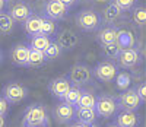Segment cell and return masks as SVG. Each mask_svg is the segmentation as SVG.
Masks as SVG:
<instances>
[{"mask_svg": "<svg viewBox=\"0 0 146 127\" xmlns=\"http://www.w3.org/2000/svg\"><path fill=\"white\" fill-rule=\"evenodd\" d=\"M2 61H3V53H2V50H0V64H2Z\"/></svg>", "mask_w": 146, "mask_h": 127, "instance_id": "38", "label": "cell"}, {"mask_svg": "<svg viewBox=\"0 0 146 127\" xmlns=\"http://www.w3.org/2000/svg\"><path fill=\"white\" fill-rule=\"evenodd\" d=\"M108 127H118V126H117V124H110Z\"/></svg>", "mask_w": 146, "mask_h": 127, "instance_id": "40", "label": "cell"}, {"mask_svg": "<svg viewBox=\"0 0 146 127\" xmlns=\"http://www.w3.org/2000/svg\"><path fill=\"white\" fill-rule=\"evenodd\" d=\"M69 127H88V126H85V124H80V123H73V124H70Z\"/></svg>", "mask_w": 146, "mask_h": 127, "instance_id": "35", "label": "cell"}, {"mask_svg": "<svg viewBox=\"0 0 146 127\" xmlns=\"http://www.w3.org/2000/svg\"><path fill=\"white\" fill-rule=\"evenodd\" d=\"M114 80L120 91H126V89H129V86L131 83V76L127 72H117Z\"/></svg>", "mask_w": 146, "mask_h": 127, "instance_id": "24", "label": "cell"}, {"mask_svg": "<svg viewBox=\"0 0 146 127\" xmlns=\"http://www.w3.org/2000/svg\"><path fill=\"white\" fill-rule=\"evenodd\" d=\"M92 79V70L91 67H88L86 64H82V63H78V64L72 66L70 72H69V80L75 85H85L91 82Z\"/></svg>", "mask_w": 146, "mask_h": 127, "instance_id": "7", "label": "cell"}, {"mask_svg": "<svg viewBox=\"0 0 146 127\" xmlns=\"http://www.w3.org/2000/svg\"><path fill=\"white\" fill-rule=\"evenodd\" d=\"M136 92H137V95H139V98H140V101H142V104L146 101V85L142 82L137 88H136Z\"/></svg>", "mask_w": 146, "mask_h": 127, "instance_id": "32", "label": "cell"}, {"mask_svg": "<svg viewBox=\"0 0 146 127\" xmlns=\"http://www.w3.org/2000/svg\"><path fill=\"white\" fill-rule=\"evenodd\" d=\"M58 2H62L64 6H67V7H70V6H73L76 3V0H58Z\"/></svg>", "mask_w": 146, "mask_h": 127, "instance_id": "34", "label": "cell"}, {"mask_svg": "<svg viewBox=\"0 0 146 127\" xmlns=\"http://www.w3.org/2000/svg\"><path fill=\"white\" fill-rule=\"evenodd\" d=\"M60 54H62V48H60V45H58L56 41H51L50 45H48V47L45 48V51H44V56H45L47 61L57 59Z\"/></svg>", "mask_w": 146, "mask_h": 127, "instance_id": "28", "label": "cell"}, {"mask_svg": "<svg viewBox=\"0 0 146 127\" xmlns=\"http://www.w3.org/2000/svg\"><path fill=\"white\" fill-rule=\"evenodd\" d=\"M41 22H42V18H41V16L32 13L25 22H23L25 32H27L29 37H34V35L41 34Z\"/></svg>", "mask_w": 146, "mask_h": 127, "instance_id": "18", "label": "cell"}, {"mask_svg": "<svg viewBox=\"0 0 146 127\" xmlns=\"http://www.w3.org/2000/svg\"><path fill=\"white\" fill-rule=\"evenodd\" d=\"M115 99H117L118 108H121L123 111H136L142 104V101L136 92V88L123 91V94H120Z\"/></svg>", "mask_w": 146, "mask_h": 127, "instance_id": "5", "label": "cell"}, {"mask_svg": "<svg viewBox=\"0 0 146 127\" xmlns=\"http://www.w3.org/2000/svg\"><path fill=\"white\" fill-rule=\"evenodd\" d=\"M72 82L67 79V78H56L50 82L48 85V89H50L51 95L58 98V99H63L64 95L69 92V89L72 88Z\"/></svg>", "mask_w": 146, "mask_h": 127, "instance_id": "12", "label": "cell"}, {"mask_svg": "<svg viewBox=\"0 0 146 127\" xmlns=\"http://www.w3.org/2000/svg\"><path fill=\"white\" fill-rule=\"evenodd\" d=\"M22 127H50V118L42 105H29L23 114Z\"/></svg>", "mask_w": 146, "mask_h": 127, "instance_id": "1", "label": "cell"}, {"mask_svg": "<svg viewBox=\"0 0 146 127\" xmlns=\"http://www.w3.org/2000/svg\"><path fill=\"white\" fill-rule=\"evenodd\" d=\"M0 127H5V117L0 116Z\"/></svg>", "mask_w": 146, "mask_h": 127, "instance_id": "36", "label": "cell"}, {"mask_svg": "<svg viewBox=\"0 0 146 127\" xmlns=\"http://www.w3.org/2000/svg\"><path fill=\"white\" fill-rule=\"evenodd\" d=\"M56 43L60 45L62 50H73L79 44V37L70 29H63L58 34Z\"/></svg>", "mask_w": 146, "mask_h": 127, "instance_id": "13", "label": "cell"}, {"mask_svg": "<svg viewBox=\"0 0 146 127\" xmlns=\"http://www.w3.org/2000/svg\"><path fill=\"white\" fill-rule=\"evenodd\" d=\"M88 127H100V126H98V124H96V121H95V123H92V124H89Z\"/></svg>", "mask_w": 146, "mask_h": 127, "instance_id": "39", "label": "cell"}, {"mask_svg": "<svg viewBox=\"0 0 146 127\" xmlns=\"http://www.w3.org/2000/svg\"><path fill=\"white\" fill-rule=\"evenodd\" d=\"M94 110L96 112V117H102V118H110L113 117L114 114L118 110V104H117V99L111 95H100L98 98L95 99V105Z\"/></svg>", "mask_w": 146, "mask_h": 127, "instance_id": "3", "label": "cell"}, {"mask_svg": "<svg viewBox=\"0 0 146 127\" xmlns=\"http://www.w3.org/2000/svg\"><path fill=\"white\" fill-rule=\"evenodd\" d=\"M47 63V59L42 51L29 48V59H28V67H41Z\"/></svg>", "mask_w": 146, "mask_h": 127, "instance_id": "23", "label": "cell"}, {"mask_svg": "<svg viewBox=\"0 0 146 127\" xmlns=\"http://www.w3.org/2000/svg\"><path fill=\"white\" fill-rule=\"evenodd\" d=\"M28 96V89L18 82H10L3 88V99L7 104H15Z\"/></svg>", "mask_w": 146, "mask_h": 127, "instance_id": "6", "label": "cell"}, {"mask_svg": "<svg viewBox=\"0 0 146 127\" xmlns=\"http://www.w3.org/2000/svg\"><path fill=\"white\" fill-rule=\"evenodd\" d=\"M76 23L80 29L86 31V32H92V31H96L102 25V19H101V15L96 10L83 9V10L78 12Z\"/></svg>", "mask_w": 146, "mask_h": 127, "instance_id": "2", "label": "cell"}, {"mask_svg": "<svg viewBox=\"0 0 146 127\" xmlns=\"http://www.w3.org/2000/svg\"><path fill=\"white\" fill-rule=\"evenodd\" d=\"M5 9V0H0V12H3Z\"/></svg>", "mask_w": 146, "mask_h": 127, "instance_id": "37", "label": "cell"}, {"mask_svg": "<svg viewBox=\"0 0 146 127\" xmlns=\"http://www.w3.org/2000/svg\"><path fill=\"white\" fill-rule=\"evenodd\" d=\"M57 32V23L56 21H51L48 18H42L41 22V34L45 37H53Z\"/></svg>", "mask_w": 146, "mask_h": 127, "instance_id": "26", "label": "cell"}, {"mask_svg": "<svg viewBox=\"0 0 146 127\" xmlns=\"http://www.w3.org/2000/svg\"><path fill=\"white\" fill-rule=\"evenodd\" d=\"M115 45L118 47L120 51L135 47V37H133L131 31H129V29H118L117 38H115Z\"/></svg>", "mask_w": 146, "mask_h": 127, "instance_id": "15", "label": "cell"}, {"mask_svg": "<svg viewBox=\"0 0 146 127\" xmlns=\"http://www.w3.org/2000/svg\"><path fill=\"white\" fill-rule=\"evenodd\" d=\"M44 13L45 18L51 21H63L69 13V7L64 6L62 2H58V0H47Z\"/></svg>", "mask_w": 146, "mask_h": 127, "instance_id": "9", "label": "cell"}, {"mask_svg": "<svg viewBox=\"0 0 146 127\" xmlns=\"http://www.w3.org/2000/svg\"><path fill=\"white\" fill-rule=\"evenodd\" d=\"M5 2H9V0H5Z\"/></svg>", "mask_w": 146, "mask_h": 127, "instance_id": "41", "label": "cell"}, {"mask_svg": "<svg viewBox=\"0 0 146 127\" xmlns=\"http://www.w3.org/2000/svg\"><path fill=\"white\" fill-rule=\"evenodd\" d=\"M80 95H82V89H79L78 86H72L70 89H69V92L64 95L63 102L76 107V105H78V101H79V98H80Z\"/></svg>", "mask_w": 146, "mask_h": 127, "instance_id": "27", "label": "cell"}, {"mask_svg": "<svg viewBox=\"0 0 146 127\" xmlns=\"http://www.w3.org/2000/svg\"><path fill=\"white\" fill-rule=\"evenodd\" d=\"M101 50H102V54L107 59H115L120 53L118 47L115 45V43H110V44H101Z\"/></svg>", "mask_w": 146, "mask_h": 127, "instance_id": "29", "label": "cell"}, {"mask_svg": "<svg viewBox=\"0 0 146 127\" xmlns=\"http://www.w3.org/2000/svg\"><path fill=\"white\" fill-rule=\"evenodd\" d=\"M75 118L80 124L89 126V124L96 121V112H95L94 108H80V107H78L76 111H75Z\"/></svg>", "mask_w": 146, "mask_h": 127, "instance_id": "17", "label": "cell"}, {"mask_svg": "<svg viewBox=\"0 0 146 127\" xmlns=\"http://www.w3.org/2000/svg\"><path fill=\"white\" fill-rule=\"evenodd\" d=\"M75 111H76V107H75V105L62 102V104H58V105L54 108L53 117H54L56 121L60 123V124H67V123H70V121L75 120Z\"/></svg>", "mask_w": 146, "mask_h": 127, "instance_id": "11", "label": "cell"}, {"mask_svg": "<svg viewBox=\"0 0 146 127\" xmlns=\"http://www.w3.org/2000/svg\"><path fill=\"white\" fill-rule=\"evenodd\" d=\"M117 32L118 29L115 27H105L102 28L98 35H96V38H98V41L100 44H110V43H115V38H117Z\"/></svg>", "mask_w": 146, "mask_h": 127, "instance_id": "20", "label": "cell"}, {"mask_svg": "<svg viewBox=\"0 0 146 127\" xmlns=\"http://www.w3.org/2000/svg\"><path fill=\"white\" fill-rule=\"evenodd\" d=\"M10 59L16 66H28V59H29V47L25 44H16L12 48Z\"/></svg>", "mask_w": 146, "mask_h": 127, "instance_id": "14", "label": "cell"}, {"mask_svg": "<svg viewBox=\"0 0 146 127\" xmlns=\"http://www.w3.org/2000/svg\"><path fill=\"white\" fill-rule=\"evenodd\" d=\"M16 22L7 12H0V34H10L15 29Z\"/></svg>", "mask_w": 146, "mask_h": 127, "instance_id": "22", "label": "cell"}, {"mask_svg": "<svg viewBox=\"0 0 146 127\" xmlns=\"http://www.w3.org/2000/svg\"><path fill=\"white\" fill-rule=\"evenodd\" d=\"M96 96L91 91H82V95L78 101V107L80 108H94Z\"/></svg>", "mask_w": 146, "mask_h": 127, "instance_id": "25", "label": "cell"}, {"mask_svg": "<svg viewBox=\"0 0 146 127\" xmlns=\"http://www.w3.org/2000/svg\"><path fill=\"white\" fill-rule=\"evenodd\" d=\"M51 40H50V37H45L42 34H38V35H34L31 37V41H29V48L31 50H38V51H45V48L50 45Z\"/></svg>", "mask_w": 146, "mask_h": 127, "instance_id": "21", "label": "cell"}, {"mask_svg": "<svg viewBox=\"0 0 146 127\" xmlns=\"http://www.w3.org/2000/svg\"><path fill=\"white\" fill-rule=\"evenodd\" d=\"M133 21H135V23L140 25V27H143L145 22H146V10L143 6H139L136 7L135 10H133Z\"/></svg>", "mask_w": 146, "mask_h": 127, "instance_id": "30", "label": "cell"}, {"mask_svg": "<svg viewBox=\"0 0 146 127\" xmlns=\"http://www.w3.org/2000/svg\"><path fill=\"white\" fill-rule=\"evenodd\" d=\"M123 16V10H121L114 2H111L105 9H104V13L101 16V19L105 22V23H113L115 22L117 19H120Z\"/></svg>", "mask_w": 146, "mask_h": 127, "instance_id": "19", "label": "cell"}, {"mask_svg": "<svg viewBox=\"0 0 146 127\" xmlns=\"http://www.w3.org/2000/svg\"><path fill=\"white\" fill-rule=\"evenodd\" d=\"M117 72H118V67L114 61L104 60L92 69V76H95L101 82H111V80H114Z\"/></svg>", "mask_w": 146, "mask_h": 127, "instance_id": "4", "label": "cell"}, {"mask_svg": "<svg viewBox=\"0 0 146 127\" xmlns=\"http://www.w3.org/2000/svg\"><path fill=\"white\" fill-rule=\"evenodd\" d=\"M9 15L12 16L15 22H19V23H23L31 15H32V9L31 6L23 2V0H18V2L12 3L10 9H9Z\"/></svg>", "mask_w": 146, "mask_h": 127, "instance_id": "10", "label": "cell"}, {"mask_svg": "<svg viewBox=\"0 0 146 127\" xmlns=\"http://www.w3.org/2000/svg\"><path fill=\"white\" fill-rule=\"evenodd\" d=\"M117 60V67H121V69H131L135 67L139 60H140V54H139V50L131 47V48H127V50H123L120 51L118 56L115 57Z\"/></svg>", "mask_w": 146, "mask_h": 127, "instance_id": "8", "label": "cell"}, {"mask_svg": "<svg viewBox=\"0 0 146 127\" xmlns=\"http://www.w3.org/2000/svg\"><path fill=\"white\" fill-rule=\"evenodd\" d=\"M139 117L135 111H121L115 117V124L118 127H136Z\"/></svg>", "mask_w": 146, "mask_h": 127, "instance_id": "16", "label": "cell"}, {"mask_svg": "<svg viewBox=\"0 0 146 127\" xmlns=\"http://www.w3.org/2000/svg\"><path fill=\"white\" fill-rule=\"evenodd\" d=\"M136 2H137V0H114V3H115L121 10H123V12L131 10L133 7H135Z\"/></svg>", "mask_w": 146, "mask_h": 127, "instance_id": "31", "label": "cell"}, {"mask_svg": "<svg viewBox=\"0 0 146 127\" xmlns=\"http://www.w3.org/2000/svg\"><path fill=\"white\" fill-rule=\"evenodd\" d=\"M7 110H9V104L3 98H0V116H5V114L7 112Z\"/></svg>", "mask_w": 146, "mask_h": 127, "instance_id": "33", "label": "cell"}]
</instances>
